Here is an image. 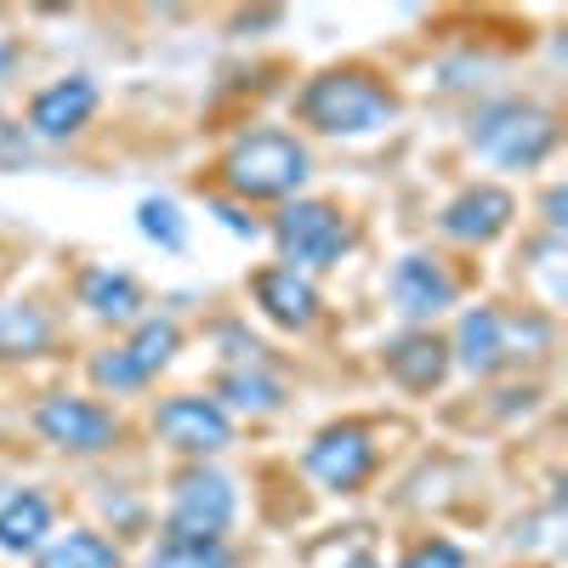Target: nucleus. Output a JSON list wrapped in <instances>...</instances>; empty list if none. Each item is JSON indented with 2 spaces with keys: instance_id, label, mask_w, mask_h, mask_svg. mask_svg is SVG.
Returning <instances> with one entry per match:
<instances>
[{
  "instance_id": "1",
  "label": "nucleus",
  "mask_w": 568,
  "mask_h": 568,
  "mask_svg": "<svg viewBox=\"0 0 568 568\" xmlns=\"http://www.w3.org/2000/svg\"><path fill=\"white\" fill-rule=\"evenodd\" d=\"M296 114L324 136H375L398 120V91L369 69H324L302 85Z\"/></svg>"
},
{
  "instance_id": "2",
  "label": "nucleus",
  "mask_w": 568,
  "mask_h": 568,
  "mask_svg": "<svg viewBox=\"0 0 568 568\" xmlns=\"http://www.w3.org/2000/svg\"><path fill=\"white\" fill-rule=\"evenodd\" d=\"M557 342V324L540 307H471L455 324V358L471 375H500L511 364L546 358Z\"/></svg>"
},
{
  "instance_id": "3",
  "label": "nucleus",
  "mask_w": 568,
  "mask_h": 568,
  "mask_svg": "<svg viewBox=\"0 0 568 568\" xmlns=\"http://www.w3.org/2000/svg\"><path fill=\"white\" fill-rule=\"evenodd\" d=\"M313 160H307V142L291 136V131H245L233 149L222 154L216 176L233 200H291L302 194V182H307Z\"/></svg>"
},
{
  "instance_id": "4",
  "label": "nucleus",
  "mask_w": 568,
  "mask_h": 568,
  "mask_svg": "<svg viewBox=\"0 0 568 568\" xmlns=\"http://www.w3.org/2000/svg\"><path fill=\"white\" fill-rule=\"evenodd\" d=\"M466 142H471V154L500 165V171H535L557 149V120L540 103L500 98V103H484L478 114H471Z\"/></svg>"
},
{
  "instance_id": "5",
  "label": "nucleus",
  "mask_w": 568,
  "mask_h": 568,
  "mask_svg": "<svg viewBox=\"0 0 568 568\" xmlns=\"http://www.w3.org/2000/svg\"><path fill=\"white\" fill-rule=\"evenodd\" d=\"M273 251H278V267L324 273L353 251V222L329 200H284L273 216Z\"/></svg>"
},
{
  "instance_id": "6",
  "label": "nucleus",
  "mask_w": 568,
  "mask_h": 568,
  "mask_svg": "<svg viewBox=\"0 0 568 568\" xmlns=\"http://www.w3.org/2000/svg\"><path fill=\"white\" fill-rule=\"evenodd\" d=\"M176 347H182L176 318H136V329L120 347H103L98 358H91V387H98V393H136V387H149L154 375L176 358Z\"/></svg>"
},
{
  "instance_id": "7",
  "label": "nucleus",
  "mask_w": 568,
  "mask_h": 568,
  "mask_svg": "<svg viewBox=\"0 0 568 568\" xmlns=\"http://www.w3.org/2000/svg\"><path fill=\"white\" fill-rule=\"evenodd\" d=\"M34 433L52 444V449H69V455H103L120 444V415L103 409L98 398H69V393H52L34 404Z\"/></svg>"
},
{
  "instance_id": "8",
  "label": "nucleus",
  "mask_w": 568,
  "mask_h": 568,
  "mask_svg": "<svg viewBox=\"0 0 568 568\" xmlns=\"http://www.w3.org/2000/svg\"><path fill=\"white\" fill-rule=\"evenodd\" d=\"M233 484L222 478L216 466H194L176 478L171 495V517H165V535L171 540H222L233 524Z\"/></svg>"
},
{
  "instance_id": "9",
  "label": "nucleus",
  "mask_w": 568,
  "mask_h": 568,
  "mask_svg": "<svg viewBox=\"0 0 568 568\" xmlns=\"http://www.w3.org/2000/svg\"><path fill=\"white\" fill-rule=\"evenodd\" d=\"M154 433L182 449V455H222L233 444V415L216 404V398H200V393H182V398H165L154 409Z\"/></svg>"
},
{
  "instance_id": "10",
  "label": "nucleus",
  "mask_w": 568,
  "mask_h": 568,
  "mask_svg": "<svg viewBox=\"0 0 568 568\" xmlns=\"http://www.w3.org/2000/svg\"><path fill=\"white\" fill-rule=\"evenodd\" d=\"M302 466H307L313 484L336 489V495H353L375 471V444H369V433L358 420H342V426H324V433L307 444Z\"/></svg>"
},
{
  "instance_id": "11",
  "label": "nucleus",
  "mask_w": 568,
  "mask_h": 568,
  "mask_svg": "<svg viewBox=\"0 0 568 568\" xmlns=\"http://www.w3.org/2000/svg\"><path fill=\"white\" fill-rule=\"evenodd\" d=\"M387 291H393V302H398V313L404 318H438L444 307H455V296H460V284H455V273L438 262V256H426V251H409V256H398L393 262V278H387Z\"/></svg>"
},
{
  "instance_id": "12",
  "label": "nucleus",
  "mask_w": 568,
  "mask_h": 568,
  "mask_svg": "<svg viewBox=\"0 0 568 568\" xmlns=\"http://www.w3.org/2000/svg\"><path fill=\"white\" fill-rule=\"evenodd\" d=\"M511 216H517V200L506 194V187L478 182V187H466V194H455L438 211V227H444V240H455V245H489V240H500V233L511 227Z\"/></svg>"
},
{
  "instance_id": "13",
  "label": "nucleus",
  "mask_w": 568,
  "mask_h": 568,
  "mask_svg": "<svg viewBox=\"0 0 568 568\" xmlns=\"http://www.w3.org/2000/svg\"><path fill=\"white\" fill-rule=\"evenodd\" d=\"M91 114H98V80H91V74H69V80H52L29 103V131L45 136V142H63V136L85 131Z\"/></svg>"
},
{
  "instance_id": "14",
  "label": "nucleus",
  "mask_w": 568,
  "mask_h": 568,
  "mask_svg": "<svg viewBox=\"0 0 568 568\" xmlns=\"http://www.w3.org/2000/svg\"><path fill=\"white\" fill-rule=\"evenodd\" d=\"M251 296H256V307H262L273 324H284V329H307V324L318 318V291H313V278L296 273V267H262V273L251 278Z\"/></svg>"
},
{
  "instance_id": "15",
  "label": "nucleus",
  "mask_w": 568,
  "mask_h": 568,
  "mask_svg": "<svg viewBox=\"0 0 568 568\" xmlns=\"http://www.w3.org/2000/svg\"><path fill=\"white\" fill-rule=\"evenodd\" d=\"M387 375L404 393H433L444 375H449V347L433 336V329H409L387 347Z\"/></svg>"
},
{
  "instance_id": "16",
  "label": "nucleus",
  "mask_w": 568,
  "mask_h": 568,
  "mask_svg": "<svg viewBox=\"0 0 568 568\" xmlns=\"http://www.w3.org/2000/svg\"><path fill=\"white\" fill-rule=\"evenodd\" d=\"M80 307H91V318H103V324H136L142 318V284L131 273H114V267H85L80 273Z\"/></svg>"
},
{
  "instance_id": "17",
  "label": "nucleus",
  "mask_w": 568,
  "mask_h": 568,
  "mask_svg": "<svg viewBox=\"0 0 568 568\" xmlns=\"http://www.w3.org/2000/svg\"><path fill=\"white\" fill-rule=\"evenodd\" d=\"M52 535V500L40 489H18L0 500V551H40Z\"/></svg>"
},
{
  "instance_id": "18",
  "label": "nucleus",
  "mask_w": 568,
  "mask_h": 568,
  "mask_svg": "<svg viewBox=\"0 0 568 568\" xmlns=\"http://www.w3.org/2000/svg\"><path fill=\"white\" fill-rule=\"evenodd\" d=\"M34 568H120V546H109L91 529H69L34 551Z\"/></svg>"
},
{
  "instance_id": "19",
  "label": "nucleus",
  "mask_w": 568,
  "mask_h": 568,
  "mask_svg": "<svg viewBox=\"0 0 568 568\" xmlns=\"http://www.w3.org/2000/svg\"><path fill=\"white\" fill-rule=\"evenodd\" d=\"M216 404L227 409H251V415H267V409H278L284 404V387L273 382V375H262L256 364L251 369H227L222 382H216Z\"/></svg>"
},
{
  "instance_id": "20",
  "label": "nucleus",
  "mask_w": 568,
  "mask_h": 568,
  "mask_svg": "<svg viewBox=\"0 0 568 568\" xmlns=\"http://www.w3.org/2000/svg\"><path fill=\"white\" fill-rule=\"evenodd\" d=\"M45 342H52V318H45L40 307H7V313H0V353H7V358L40 353Z\"/></svg>"
},
{
  "instance_id": "21",
  "label": "nucleus",
  "mask_w": 568,
  "mask_h": 568,
  "mask_svg": "<svg viewBox=\"0 0 568 568\" xmlns=\"http://www.w3.org/2000/svg\"><path fill=\"white\" fill-rule=\"evenodd\" d=\"M149 568H233V551L222 540H160Z\"/></svg>"
},
{
  "instance_id": "22",
  "label": "nucleus",
  "mask_w": 568,
  "mask_h": 568,
  "mask_svg": "<svg viewBox=\"0 0 568 568\" xmlns=\"http://www.w3.org/2000/svg\"><path fill=\"white\" fill-rule=\"evenodd\" d=\"M136 227H142V240H154L160 251H182L187 245V227H182L176 205L160 200V194H149V200L136 205Z\"/></svg>"
},
{
  "instance_id": "23",
  "label": "nucleus",
  "mask_w": 568,
  "mask_h": 568,
  "mask_svg": "<svg viewBox=\"0 0 568 568\" xmlns=\"http://www.w3.org/2000/svg\"><path fill=\"white\" fill-rule=\"evenodd\" d=\"M398 568H466V551L455 540H420V546L404 551Z\"/></svg>"
},
{
  "instance_id": "24",
  "label": "nucleus",
  "mask_w": 568,
  "mask_h": 568,
  "mask_svg": "<svg viewBox=\"0 0 568 568\" xmlns=\"http://www.w3.org/2000/svg\"><path fill=\"white\" fill-rule=\"evenodd\" d=\"M211 211L222 216V227L240 233V240H256V222L245 216V205H233V200H211Z\"/></svg>"
},
{
  "instance_id": "25",
  "label": "nucleus",
  "mask_w": 568,
  "mask_h": 568,
  "mask_svg": "<svg viewBox=\"0 0 568 568\" xmlns=\"http://www.w3.org/2000/svg\"><path fill=\"white\" fill-rule=\"evenodd\" d=\"M546 222H551V233L562 227V187H551V194H546Z\"/></svg>"
}]
</instances>
